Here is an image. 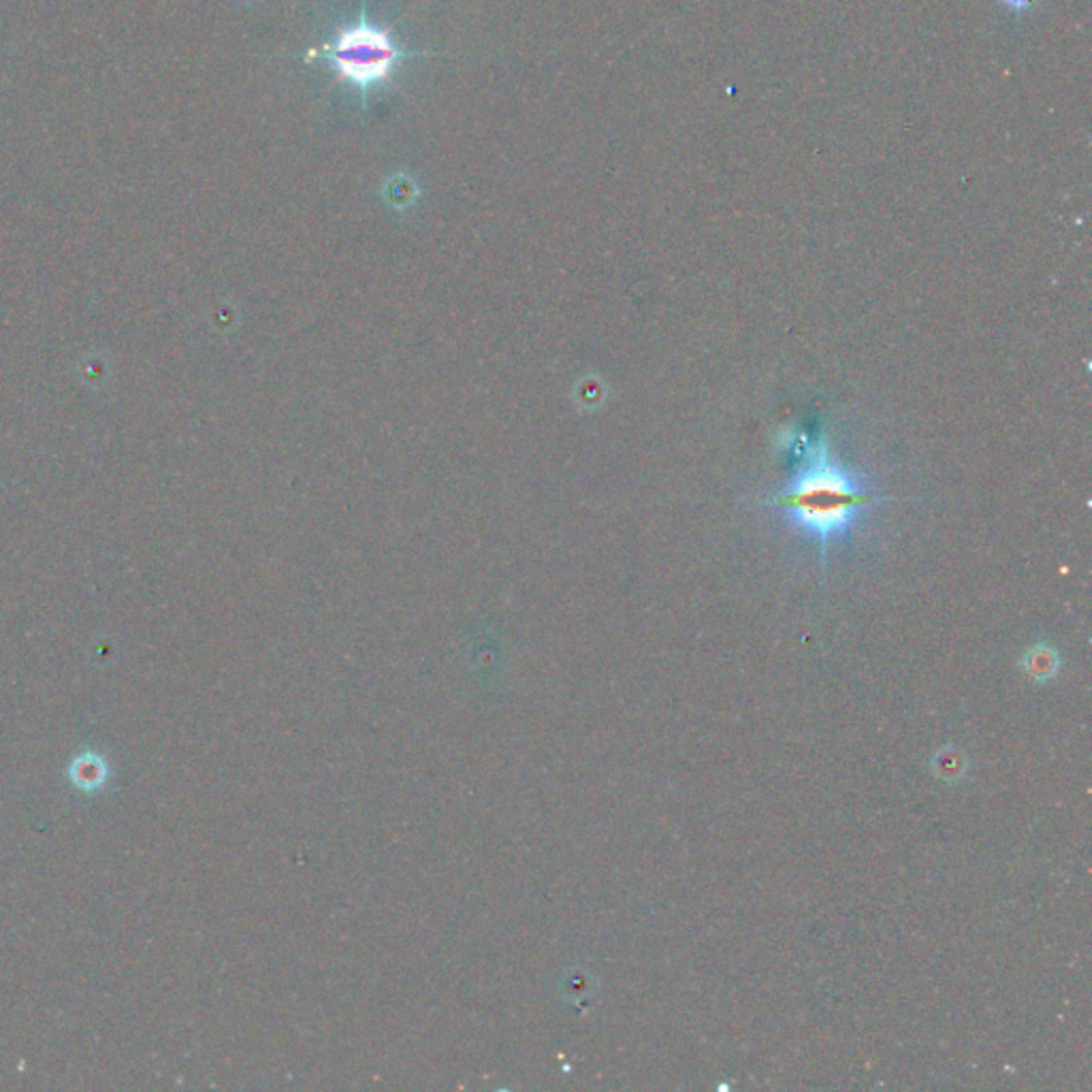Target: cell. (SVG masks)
I'll use <instances>...</instances> for the list:
<instances>
[{
    "label": "cell",
    "instance_id": "1",
    "mask_svg": "<svg viewBox=\"0 0 1092 1092\" xmlns=\"http://www.w3.org/2000/svg\"><path fill=\"white\" fill-rule=\"evenodd\" d=\"M879 498L838 464L824 440H811L796 450L794 474L773 500L794 528L817 544L822 555L834 540L847 538L863 510Z\"/></svg>",
    "mask_w": 1092,
    "mask_h": 1092
},
{
    "label": "cell",
    "instance_id": "2",
    "mask_svg": "<svg viewBox=\"0 0 1092 1092\" xmlns=\"http://www.w3.org/2000/svg\"><path fill=\"white\" fill-rule=\"evenodd\" d=\"M410 56L414 54L399 46L386 28L367 19L365 7L354 24L340 28L329 44L310 54V58L327 60L338 81L359 90L363 101L391 81L397 67Z\"/></svg>",
    "mask_w": 1092,
    "mask_h": 1092
},
{
    "label": "cell",
    "instance_id": "3",
    "mask_svg": "<svg viewBox=\"0 0 1092 1092\" xmlns=\"http://www.w3.org/2000/svg\"><path fill=\"white\" fill-rule=\"evenodd\" d=\"M1054 668H1056L1054 666V653H1049V651L1044 649V647L1033 651V653L1028 655V670H1031L1037 679L1052 677Z\"/></svg>",
    "mask_w": 1092,
    "mask_h": 1092
},
{
    "label": "cell",
    "instance_id": "4",
    "mask_svg": "<svg viewBox=\"0 0 1092 1092\" xmlns=\"http://www.w3.org/2000/svg\"><path fill=\"white\" fill-rule=\"evenodd\" d=\"M1001 3H1003L1005 7L1014 9V12H1022V9H1026L1028 5H1031L1033 0H1001Z\"/></svg>",
    "mask_w": 1092,
    "mask_h": 1092
}]
</instances>
